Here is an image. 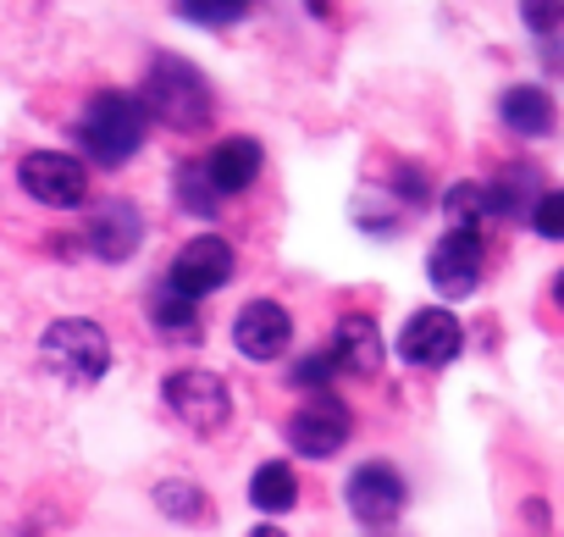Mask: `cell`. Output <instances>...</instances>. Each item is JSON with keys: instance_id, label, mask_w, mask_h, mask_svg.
Masks as SVG:
<instances>
[{"instance_id": "e0dca14e", "label": "cell", "mask_w": 564, "mask_h": 537, "mask_svg": "<svg viewBox=\"0 0 564 537\" xmlns=\"http://www.w3.org/2000/svg\"><path fill=\"white\" fill-rule=\"evenodd\" d=\"M536 167H509L498 183H487V211L492 216H525L536 205Z\"/></svg>"}, {"instance_id": "cb8c5ba5", "label": "cell", "mask_w": 564, "mask_h": 537, "mask_svg": "<svg viewBox=\"0 0 564 537\" xmlns=\"http://www.w3.org/2000/svg\"><path fill=\"white\" fill-rule=\"evenodd\" d=\"M520 18H525V29L531 34H553L558 29V18H564V0H520Z\"/></svg>"}, {"instance_id": "8992f818", "label": "cell", "mask_w": 564, "mask_h": 537, "mask_svg": "<svg viewBox=\"0 0 564 537\" xmlns=\"http://www.w3.org/2000/svg\"><path fill=\"white\" fill-rule=\"evenodd\" d=\"M349 432H355V416H349V405H344L338 394H311V399L289 416V443H294L305 460L338 454V449L349 443Z\"/></svg>"}, {"instance_id": "ba28073f", "label": "cell", "mask_w": 564, "mask_h": 537, "mask_svg": "<svg viewBox=\"0 0 564 537\" xmlns=\"http://www.w3.org/2000/svg\"><path fill=\"white\" fill-rule=\"evenodd\" d=\"M426 278H432V289H437L443 300H465V294L481 283V233L448 227V233L432 244Z\"/></svg>"}, {"instance_id": "9a60e30c", "label": "cell", "mask_w": 564, "mask_h": 537, "mask_svg": "<svg viewBox=\"0 0 564 537\" xmlns=\"http://www.w3.org/2000/svg\"><path fill=\"white\" fill-rule=\"evenodd\" d=\"M498 117H503V128H514V133H525V139L553 133V100H547V89H536V84L509 89V95L498 100Z\"/></svg>"}, {"instance_id": "30bf717a", "label": "cell", "mask_w": 564, "mask_h": 537, "mask_svg": "<svg viewBox=\"0 0 564 537\" xmlns=\"http://www.w3.org/2000/svg\"><path fill=\"white\" fill-rule=\"evenodd\" d=\"M399 509H404V476L388 460H366L349 476V515L360 526H393Z\"/></svg>"}, {"instance_id": "5bb4252c", "label": "cell", "mask_w": 564, "mask_h": 537, "mask_svg": "<svg viewBox=\"0 0 564 537\" xmlns=\"http://www.w3.org/2000/svg\"><path fill=\"white\" fill-rule=\"evenodd\" d=\"M139 244H144V216H139V205H106V211L89 222V249H95L100 260H128Z\"/></svg>"}, {"instance_id": "484cf974", "label": "cell", "mask_w": 564, "mask_h": 537, "mask_svg": "<svg viewBox=\"0 0 564 537\" xmlns=\"http://www.w3.org/2000/svg\"><path fill=\"white\" fill-rule=\"evenodd\" d=\"M249 537H289V531H282V526H254Z\"/></svg>"}, {"instance_id": "7c38bea8", "label": "cell", "mask_w": 564, "mask_h": 537, "mask_svg": "<svg viewBox=\"0 0 564 537\" xmlns=\"http://www.w3.org/2000/svg\"><path fill=\"white\" fill-rule=\"evenodd\" d=\"M327 355H333V372H349V377H377V366H382V333H377V322L371 316H344L338 322V333H333V344H327Z\"/></svg>"}, {"instance_id": "4fadbf2b", "label": "cell", "mask_w": 564, "mask_h": 537, "mask_svg": "<svg viewBox=\"0 0 564 537\" xmlns=\"http://www.w3.org/2000/svg\"><path fill=\"white\" fill-rule=\"evenodd\" d=\"M210 194H243L260 178V144L254 139H221L210 150V161H199Z\"/></svg>"}, {"instance_id": "7402d4cb", "label": "cell", "mask_w": 564, "mask_h": 537, "mask_svg": "<svg viewBox=\"0 0 564 537\" xmlns=\"http://www.w3.org/2000/svg\"><path fill=\"white\" fill-rule=\"evenodd\" d=\"M177 194H183V205H188L194 216H210V211H216V194H210V183H205L199 167H183V172H177Z\"/></svg>"}, {"instance_id": "2e32d148", "label": "cell", "mask_w": 564, "mask_h": 537, "mask_svg": "<svg viewBox=\"0 0 564 537\" xmlns=\"http://www.w3.org/2000/svg\"><path fill=\"white\" fill-rule=\"evenodd\" d=\"M294 498H300V482H294V471L282 465V460H265V465L249 476V504L265 509V515L294 509Z\"/></svg>"}, {"instance_id": "44dd1931", "label": "cell", "mask_w": 564, "mask_h": 537, "mask_svg": "<svg viewBox=\"0 0 564 537\" xmlns=\"http://www.w3.org/2000/svg\"><path fill=\"white\" fill-rule=\"evenodd\" d=\"M177 12L199 29H227L249 12V0H177Z\"/></svg>"}, {"instance_id": "d4e9b609", "label": "cell", "mask_w": 564, "mask_h": 537, "mask_svg": "<svg viewBox=\"0 0 564 537\" xmlns=\"http://www.w3.org/2000/svg\"><path fill=\"white\" fill-rule=\"evenodd\" d=\"M531 222H536V233L542 238H564V194H542L536 205H531Z\"/></svg>"}, {"instance_id": "8fae6325", "label": "cell", "mask_w": 564, "mask_h": 537, "mask_svg": "<svg viewBox=\"0 0 564 537\" xmlns=\"http://www.w3.org/2000/svg\"><path fill=\"white\" fill-rule=\"evenodd\" d=\"M289 333H294L289 311L271 305V300L243 305V311H238V322H232V344H238V355H243V361H276L282 350H289Z\"/></svg>"}, {"instance_id": "9c48e42d", "label": "cell", "mask_w": 564, "mask_h": 537, "mask_svg": "<svg viewBox=\"0 0 564 537\" xmlns=\"http://www.w3.org/2000/svg\"><path fill=\"white\" fill-rule=\"evenodd\" d=\"M459 350H465V333H459V322L448 311H415L404 322V333H399V361L404 366H421V372L448 366Z\"/></svg>"}, {"instance_id": "5b68a950", "label": "cell", "mask_w": 564, "mask_h": 537, "mask_svg": "<svg viewBox=\"0 0 564 537\" xmlns=\"http://www.w3.org/2000/svg\"><path fill=\"white\" fill-rule=\"evenodd\" d=\"M232 244L227 238H216V233H199V238H188L183 249H177V260H172V272H166V294H177V300H205V294H216L227 278H232Z\"/></svg>"}, {"instance_id": "3957f363", "label": "cell", "mask_w": 564, "mask_h": 537, "mask_svg": "<svg viewBox=\"0 0 564 537\" xmlns=\"http://www.w3.org/2000/svg\"><path fill=\"white\" fill-rule=\"evenodd\" d=\"M40 355H45V366H51L67 388H89V383H100L106 366H111V339H106V327L89 322V316H62V322L45 327Z\"/></svg>"}, {"instance_id": "6da1fadb", "label": "cell", "mask_w": 564, "mask_h": 537, "mask_svg": "<svg viewBox=\"0 0 564 537\" xmlns=\"http://www.w3.org/2000/svg\"><path fill=\"white\" fill-rule=\"evenodd\" d=\"M139 106H144V117L166 122L172 133H199V128H210L216 95H210V84H205V73H199L194 62H183V56H155Z\"/></svg>"}, {"instance_id": "d6986e66", "label": "cell", "mask_w": 564, "mask_h": 537, "mask_svg": "<svg viewBox=\"0 0 564 537\" xmlns=\"http://www.w3.org/2000/svg\"><path fill=\"white\" fill-rule=\"evenodd\" d=\"M155 327H161L166 339H177V344H194V339H199L194 300H177V294H166V289H161V300H155Z\"/></svg>"}, {"instance_id": "277c9868", "label": "cell", "mask_w": 564, "mask_h": 537, "mask_svg": "<svg viewBox=\"0 0 564 537\" xmlns=\"http://www.w3.org/2000/svg\"><path fill=\"white\" fill-rule=\"evenodd\" d=\"M161 394H166L172 416H177L188 432H199V438L221 432V427H227V416H232V394H227V383H221L216 372H205V366L172 372Z\"/></svg>"}, {"instance_id": "603a6c76", "label": "cell", "mask_w": 564, "mask_h": 537, "mask_svg": "<svg viewBox=\"0 0 564 537\" xmlns=\"http://www.w3.org/2000/svg\"><path fill=\"white\" fill-rule=\"evenodd\" d=\"M327 383H333V355H327V350H322V355H305V361L294 366V388L327 394Z\"/></svg>"}, {"instance_id": "ffe728a7", "label": "cell", "mask_w": 564, "mask_h": 537, "mask_svg": "<svg viewBox=\"0 0 564 537\" xmlns=\"http://www.w3.org/2000/svg\"><path fill=\"white\" fill-rule=\"evenodd\" d=\"M155 504H161L172 520H199V515H205V493H199V482H188V476L161 482V487H155Z\"/></svg>"}, {"instance_id": "52a82bcc", "label": "cell", "mask_w": 564, "mask_h": 537, "mask_svg": "<svg viewBox=\"0 0 564 537\" xmlns=\"http://www.w3.org/2000/svg\"><path fill=\"white\" fill-rule=\"evenodd\" d=\"M18 183H23L40 205H56V211H73V205L89 200V172H84L73 155H62V150H34V155H23Z\"/></svg>"}, {"instance_id": "ac0fdd59", "label": "cell", "mask_w": 564, "mask_h": 537, "mask_svg": "<svg viewBox=\"0 0 564 537\" xmlns=\"http://www.w3.org/2000/svg\"><path fill=\"white\" fill-rule=\"evenodd\" d=\"M443 216L459 227V233H476L492 211H487V183H454L443 194Z\"/></svg>"}, {"instance_id": "7a4b0ae2", "label": "cell", "mask_w": 564, "mask_h": 537, "mask_svg": "<svg viewBox=\"0 0 564 537\" xmlns=\"http://www.w3.org/2000/svg\"><path fill=\"white\" fill-rule=\"evenodd\" d=\"M144 128H150V117H144L139 95L106 89V95H95V100L84 106V117H78V144L89 150V161H100V167H122V161L139 155Z\"/></svg>"}]
</instances>
